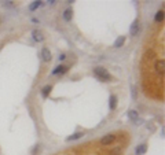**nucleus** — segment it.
I'll use <instances>...</instances> for the list:
<instances>
[{
    "mask_svg": "<svg viewBox=\"0 0 165 155\" xmlns=\"http://www.w3.org/2000/svg\"><path fill=\"white\" fill-rule=\"evenodd\" d=\"M32 37H33V40H35V41H37V43L44 41V34H43V32H41V30H39V29L33 30V32H32Z\"/></svg>",
    "mask_w": 165,
    "mask_h": 155,
    "instance_id": "nucleus-5",
    "label": "nucleus"
},
{
    "mask_svg": "<svg viewBox=\"0 0 165 155\" xmlns=\"http://www.w3.org/2000/svg\"><path fill=\"white\" fill-rule=\"evenodd\" d=\"M146 151H147L146 143H142V144H139L136 148H135V154L136 155H143V154H146Z\"/></svg>",
    "mask_w": 165,
    "mask_h": 155,
    "instance_id": "nucleus-8",
    "label": "nucleus"
},
{
    "mask_svg": "<svg viewBox=\"0 0 165 155\" xmlns=\"http://www.w3.org/2000/svg\"><path fill=\"white\" fill-rule=\"evenodd\" d=\"M146 126H147V129L150 130V132H154V130H155V128H154V126H153V124H151V122H149Z\"/></svg>",
    "mask_w": 165,
    "mask_h": 155,
    "instance_id": "nucleus-20",
    "label": "nucleus"
},
{
    "mask_svg": "<svg viewBox=\"0 0 165 155\" xmlns=\"http://www.w3.org/2000/svg\"><path fill=\"white\" fill-rule=\"evenodd\" d=\"M3 7H14V1H1Z\"/></svg>",
    "mask_w": 165,
    "mask_h": 155,
    "instance_id": "nucleus-19",
    "label": "nucleus"
},
{
    "mask_svg": "<svg viewBox=\"0 0 165 155\" xmlns=\"http://www.w3.org/2000/svg\"><path fill=\"white\" fill-rule=\"evenodd\" d=\"M82 136H84V133H82V132H77V133L72 135V136H68V137H66V141H74V140H79V139H81Z\"/></svg>",
    "mask_w": 165,
    "mask_h": 155,
    "instance_id": "nucleus-12",
    "label": "nucleus"
},
{
    "mask_svg": "<svg viewBox=\"0 0 165 155\" xmlns=\"http://www.w3.org/2000/svg\"><path fill=\"white\" fill-rule=\"evenodd\" d=\"M124 43H125V36H120L116 39L114 41V47L116 48H121L122 45H124Z\"/></svg>",
    "mask_w": 165,
    "mask_h": 155,
    "instance_id": "nucleus-13",
    "label": "nucleus"
},
{
    "mask_svg": "<svg viewBox=\"0 0 165 155\" xmlns=\"http://www.w3.org/2000/svg\"><path fill=\"white\" fill-rule=\"evenodd\" d=\"M154 21L155 22H162V21H164V11L160 10V11H157V12H155Z\"/></svg>",
    "mask_w": 165,
    "mask_h": 155,
    "instance_id": "nucleus-16",
    "label": "nucleus"
},
{
    "mask_svg": "<svg viewBox=\"0 0 165 155\" xmlns=\"http://www.w3.org/2000/svg\"><path fill=\"white\" fill-rule=\"evenodd\" d=\"M48 3H50V6H54V4L57 3V1H55V0H50V1H48Z\"/></svg>",
    "mask_w": 165,
    "mask_h": 155,
    "instance_id": "nucleus-23",
    "label": "nucleus"
},
{
    "mask_svg": "<svg viewBox=\"0 0 165 155\" xmlns=\"http://www.w3.org/2000/svg\"><path fill=\"white\" fill-rule=\"evenodd\" d=\"M140 30V23H139V19H135V21L132 22V25H131V28H129V34L132 37L138 36V33H139Z\"/></svg>",
    "mask_w": 165,
    "mask_h": 155,
    "instance_id": "nucleus-4",
    "label": "nucleus"
},
{
    "mask_svg": "<svg viewBox=\"0 0 165 155\" xmlns=\"http://www.w3.org/2000/svg\"><path fill=\"white\" fill-rule=\"evenodd\" d=\"M128 118L132 121V122H135L138 118H139V113L136 111V110H129L128 111Z\"/></svg>",
    "mask_w": 165,
    "mask_h": 155,
    "instance_id": "nucleus-11",
    "label": "nucleus"
},
{
    "mask_svg": "<svg viewBox=\"0 0 165 155\" xmlns=\"http://www.w3.org/2000/svg\"><path fill=\"white\" fill-rule=\"evenodd\" d=\"M51 91H52V87H51V85H46V87L41 89V96H43V99H47V97H48Z\"/></svg>",
    "mask_w": 165,
    "mask_h": 155,
    "instance_id": "nucleus-14",
    "label": "nucleus"
},
{
    "mask_svg": "<svg viewBox=\"0 0 165 155\" xmlns=\"http://www.w3.org/2000/svg\"><path fill=\"white\" fill-rule=\"evenodd\" d=\"M58 59H59V61H65V59H66V55H65V54H61Z\"/></svg>",
    "mask_w": 165,
    "mask_h": 155,
    "instance_id": "nucleus-22",
    "label": "nucleus"
},
{
    "mask_svg": "<svg viewBox=\"0 0 165 155\" xmlns=\"http://www.w3.org/2000/svg\"><path fill=\"white\" fill-rule=\"evenodd\" d=\"M131 91H132V99H133V100H136V99H138V94H136V87H135V85H132V87H131Z\"/></svg>",
    "mask_w": 165,
    "mask_h": 155,
    "instance_id": "nucleus-18",
    "label": "nucleus"
},
{
    "mask_svg": "<svg viewBox=\"0 0 165 155\" xmlns=\"http://www.w3.org/2000/svg\"><path fill=\"white\" fill-rule=\"evenodd\" d=\"M116 139H117V137H116V135H113V133L105 135V136L101 139V144L102 145H110L116 141Z\"/></svg>",
    "mask_w": 165,
    "mask_h": 155,
    "instance_id": "nucleus-3",
    "label": "nucleus"
},
{
    "mask_svg": "<svg viewBox=\"0 0 165 155\" xmlns=\"http://www.w3.org/2000/svg\"><path fill=\"white\" fill-rule=\"evenodd\" d=\"M41 59H43V62H50L51 61V51L48 50V48L44 47L43 50H41Z\"/></svg>",
    "mask_w": 165,
    "mask_h": 155,
    "instance_id": "nucleus-7",
    "label": "nucleus"
},
{
    "mask_svg": "<svg viewBox=\"0 0 165 155\" xmlns=\"http://www.w3.org/2000/svg\"><path fill=\"white\" fill-rule=\"evenodd\" d=\"M143 122H144V121H143V119H142V118H138L136 121H135V125H142V124H143Z\"/></svg>",
    "mask_w": 165,
    "mask_h": 155,
    "instance_id": "nucleus-21",
    "label": "nucleus"
},
{
    "mask_svg": "<svg viewBox=\"0 0 165 155\" xmlns=\"http://www.w3.org/2000/svg\"><path fill=\"white\" fill-rule=\"evenodd\" d=\"M94 74H95L96 78L101 80V81H110L111 80L110 73H109L105 67H102V66H98V67L94 69Z\"/></svg>",
    "mask_w": 165,
    "mask_h": 155,
    "instance_id": "nucleus-1",
    "label": "nucleus"
},
{
    "mask_svg": "<svg viewBox=\"0 0 165 155\" xmlns=\"http://www.w3.org/2000/svg\"><path fill=\"white\" fill-rule=\"evenodd\" d=\"M68 66H65V65H59L57 66V67H54V70L51 72V74L52 76H57V74H65V73L68 72Z\"/></svg>",
    "mask_w": 165,
    "mask_h": 155,
    "instance_id": "nucleus-6",
    "label": "nucleus"
},
{
    "mask_svg": "<svg viewBox=\"0 0 165 155\" xmlns=\"http://www.w3.org/2000/svg\"><path fill=\"white\" fill-rule=\"evenodd\" d=\"M155 73H157L160 77H164V72H165V61L164 59H158L154 65Z\"/></svg>",
    "mask_w": 165,
    "mask_h": 155,
    "instance_id": "nucleus-2",
    "label": "nucleus"
},
{
    "mask_svg": "<svg viewBox=\"0 0 165 155\" xmlns=\"http://www.w3.org/2000/svg\"><path fill=\"white\" fill-rule=\"evenodd\" d=\"M116 107H117V97H116V95H110V97H109V108L116 110Z\"/></svg>",
    "mask_w": 165,
    "mask_h": 155,
    "instance_id": "nucleus-9",
    "label": "nucleus"
},
{
    "mask_svg": "<svg viewBox=\"0 0 165 155\" xmlns=\"http://www.w3.org/2000/svg\"><path fill=\"white\" fill-rule=\"evenodd\" d=\"M62 17H63V19L65 21H72V18H73V10L72 8H66V10L63 11V15H62Z\"/></svg>",
    "mask_w": 165,
    "mask_h": 155,
    "instance_id": "nucleus-10",
    "label": "nucleus"
},
{
    "mask_svg": "<svg viewBox=\"0 0 165 155\" xmlns=\"http://www.w3.org/2000/svg\"><path fill=\"white\" fill-rule=\"evenodd\" d=\"M43 6V1H40V0H36V1H33L30 6H29V10L30 11H36L39 7H41Z\"/></svg>",
    "mask_w": 165,
    "mask_h": 155,
    "instance_id": "nucleus-15",
    "label": "nucleus"
},
{
    "mask_svg": "<svg viewBox=\"0 0 165 155\" xmlns=\"http://www.w3.org/2000/svg\"><path fill=\"white\" fill-rule=\"evenodd\" d=\"M121 148L120 147H117V148H114V150H111L110 152H109V155H121Z\"/></svg>",
    "mask_w": 165,
    "mask_h": 155,
    "instance_id": "nucleus-17",
    "label": "nucleus"
}]
</instances>
